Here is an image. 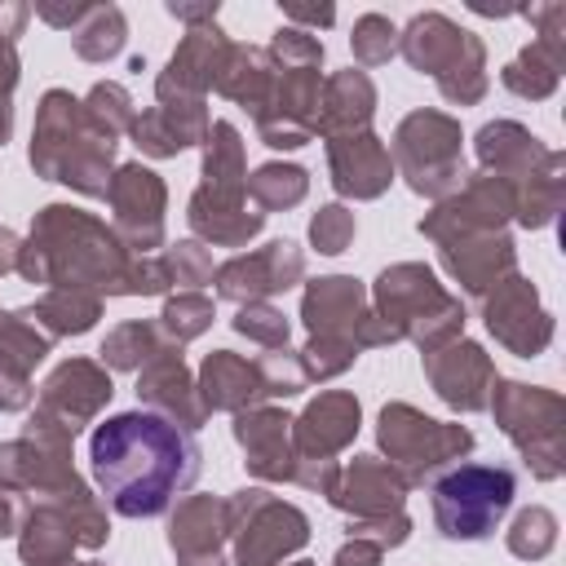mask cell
<instances>
[{"instance_id": "cell-1", "label": "cell", "mask_w": 566, "mask_h": 566, "mask_svg": "<svg viewBox=\"0 0 566 566\" xmlns=\"http://www.w3.org/2000/svg\"><path fill=\"white\" fill-rule=\"evenodd\" d=\"M199 442L164 411H119L88 438V469L119 517H159L199 478Z\"/></svg>"}, {"instance_id": "cell-2", "label": "cell", "mask_w": 566, "mask_h": 566, "mask_svg": "<svg viewBox=\"0 0 566 566\" xmlns=\"http://www.w3.org/2000/svg\"><path fill=\"white\" fill-rule=\"evenodd\" d=\"M513 491H517V482H513V469H504V464L447 469L429 491L438 535L442 539H486L504 522Z\"/></svg>"}]
</instances>
